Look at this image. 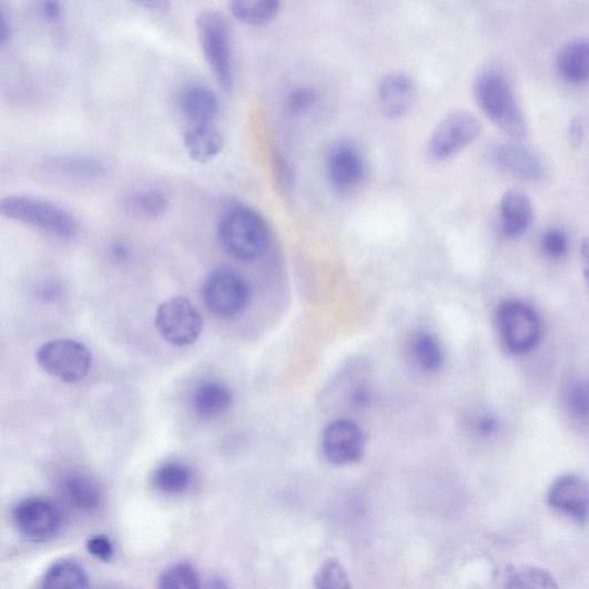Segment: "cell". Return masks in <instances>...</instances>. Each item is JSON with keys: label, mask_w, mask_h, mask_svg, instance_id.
Returning <instances> with one entry per match:
<instances>
[{"label": "cell", "mask_w": 589, "mask_h": 589, "mask_svg": "<svg viewBox=\"0 0 589 589\" xmlns=\"http://www.w3.org/2000/svg\"><path fill=\"white\" fill-rule=\"evenodd\" d=\"M170 206L167 195L159 189H140L122 199V207L132 219L142 222L156 221Z\"/></svg>", "instance_id": "obj_21"}, {"label": "cell", "mask_w": 589, "mask_h": 589, "mask_svg": "<svg viewBox=\"0 0 589 589\" xmlns=\"http://www.w3.org/2000/svg\"><path fill=\"white\" fill-rule=\"evenodd\" d=\"M199 41L206 63L216 82L226 92L234 88V64L231 30L219 12L206 10L196 19Z\"/></svg>", "instance_id": "obj_4"}, {"label": "cell", "mask_w": 589, "mask_h": 589, "mask_svg": "<svg viewBox=\"0 0 589 589\" xmlns=\"http://www.w3.org/2000/svg\"><path fill=\"white\" fill-rule=\"evenodd\" d=\"M159 587L164 589H196L201 587V579L192 563L180 562L171 566L162 573Z\"/></svg>", "instance_id": "obj_29"}, {"label": "cell", "mask_w": 589, "mask_h": 589, "mask_svg": "<svg viewBox=\"0 0 589 589\" xmlns=\"http://www.w3.org/2000/svg\"><path fill=\"white\" fill-rule=\"evenodd\" d=\"M232 403L231 389L221 382L204 383L196 389L193 397V408L204 419L222 416L232 407Z\"/></svg>", "instance_id": "obj_23"}, {"label": "cell", "mask_w": 589, "mask_h": 589, "mask_svg": "<svg viewBox=\"0 0 589 589\" xmlns=\"http://www.w3.org/2000/svg\"><path fill=\"white\" fill-rule=\"evenodd\" d=\"M568 413L577 420L589 422V379H576L565 390Z\"/></svg>", "instance_id": "obj_30"}, {"label": "cell", "mask_w": 589, "mask_h": 589, "mask_svg": "<svg viewBox=\"0 0 589 589\" xmlns=\"http://www.w3.org/2000/svg\"><path fill=\"white\" fill-rule=\"evenodd\" d=\"M481 133L478 118L467 111L448 114L434 130L429 140L433 159L445 161L475 142Z\"/></svg>", "instance_id": "obj_10"}, {"label": "cell", "mask_w": 589, "mask_h": 589, "mask_svg": "<svg viewBox=\"0 0 589 589\" xmlns=\"http://www.w3.org/2000/svg\"><path fill=\"white\" fill-rule=\"evenodd\" d=\"M315 583L318 588L337 589L351 587L346 570L336 561H328L321 568L315 578Z\"/></svg>", "instance_id": "obj_32"}, {"label": "cell", "mask_w": 589, "mask_h": 589, "mask_svg": "<svg viewBox=\"0 0 589 589\" xmlns=\"http://www.w3.org/2000/svg\"><path fill=\"white\" fill-rule=\"evenodd\" d=\"M183 144L192 161L204 164L220 156L225 146V139L214 123H210L185 126Z\"/></svg>", "instance_id": "obj_19"}, {"label": "cell", "mask_w": 589, "mask_h": 589, "mask_svg": "<svg viewBox=\"0 0 589 589\" xmlns=\"http://www.w3.org/2000/svg\"><path fill=\"white\" fill-rule=\"evenodd\" d=\"M65 502L77 511L94 514L103 506L104 494L94 478L82 473H71L60 486Z\"/></svg>", "instance_id": "obj_15"}, {"label": "cell", "mask_w": 589, "mask_h": 589, "mask_svg": "<svg viewBox=\"0 0 589 589\" xmlns=\"http://www.w3.org/2000/svg\"><path fill=\"white\" fill-rule=\"evenodd\" d=\"M496 428H498V423L490 416L481 417L478 422V429L484 436H490Z\"/></svg>", "instance_id": "obj_40"}, {"label": "cell", "mask_w": 589, "mask_h": 589, "mask_svg": "<svg viewBox=\"0 0 589 589\" xmlns=\"http://www.w3.org/2000/svg\"><path fill=\"white\" fill-rule=\"evenodd\" d=\"M180 110L185 125H210L220 113V100L202 84H191L181 92Z\"/></svg>", "instance_id": "obj_16"}, {"label": "cell", "mask_w": 589, "mask_h": 589, "mask_svg": "<svg viewBox=\"0 0 589 589\" xmlns=\"http://www.w3.org/2000/svg\"><path fill=\"white\" fill-rule=\"evenodd\" d=\"M475 95L479 108L496 128L515 139L526 135L524 113L504 75L483 73L476 82Z\"/></svg>", "instance_id": "obj_3"}, {"label": "cell", "mask_w": 589, "mask_h": 589, "mask_svg": "<svg viewBox=\"0 0 589 589\" xmlns=\"http://www.w3.org/2000/svg\"><path fill=\"white\" fill-rule=\"evenodd\" d=\"M541 247L547 257L561 260L569 252V240L563 232L550 230L542 235Z\"/></svg>", "instance_id": "obj_33"}, {"label": "cell", "mask_w": 589, "mask_h": 589, "mask_svg": "<svg viewBox=\"0 0 589 589\" xmlns=\"http://www.w3.org/2000/svg\"><path fill=\"white\" fill-rule=\"evenodd\" d=\"M365 175V163L360 152L351 144H338L329 153L327 176L339 192L358 187Z\"/></svg>", "instance_id": "obj_13"}, {"label": "cell", "mask_w": 589, "mask_h": 589, "mask_svg": "<svg viewBox=\"0 0 589 589\" xmlns=\"http://www.w3.org/2000/svg\"><path fill=\"white\" fill-rule=\"evenodd\" d=\"M557 70L561 77L575 84L589 81V40L576 39L568 42L558 53Z\"/></svg>", "instance_id": "obj_22"}, {"label": "cell", "mask_w": 589, "mask_h": 589, "mask_svg": "<svg viewBox=\"0 0 589 589\" xmlns=\"http://www.w3.org/2000/svg\"><path fill=\"white\" fill-rule=\"evenodd\" d=\"M135 6L150 11H167L171 0H131Z\"/></svg>", "instance_id": "obj_38"}, {"label": "cell", "mask_w": 589, "mask_h": 589, "mask_svg": "<svg viewBox=\"0 0 589 589\" xmlns=\"http://www.w3.org/2000/svg\"><path fill=\"white\" fill-rule=\"evenodd\" d=\"M496 323L505 348L514 355L529 353L539 344L541 322L535 309L527 304L505 302L498 309Z\"/></svg>", "instance_id": "obj_6"}, {"label": "cell", "mask_w": 589, "mask_h": 589, "mask_svg": "<svg viewBox=\"0 0 589 589\" xmlns=\"http://www.w3.org/2000/svg\"><path fill=\"white\" fill-rule=\"evenodd\" d=\"M505 586L509 588H556L555 579L545 570L517 567L506 571Z\"/></svg>", "instance_id": "obj_28"}, {"label": "cell", "mask_w": 589, "mask_h": 589, "mask_svg": "<svg viewBox=\"0 0 589 589\" xmlns=\"http://www.w3.org/2000/svg\"><path fill=\"white\" fill-rule=\"evenodd\" d=\"M89 578L81 565L72 560L59 561L51 566L42 579L43 588H87Z\"/></svg>", "instance_id": "obj_27"}, {"label": "cell", "mask_w": 589, "mask_h": 589, "mask_svg": "<svg viewBox=\"0 0 589 589\" xmlns=\"http://www.w3.org/2000/svg\"><path fill=\"white\" fill-rule=\"evenodd\" d=\"M39 365L48 375L68 384L83 380L91 366V356L84 345L71 338L52 339L37 354Z\"/></svg>", "instance_id": "obj_8"}, {"label": "cell", "mask_w": 589, "mask_h": 589, "mask_svg": "<svg viewBox=\"0 0 589 589\" xmlns=\"http://www.w3.org/2000/svg\"><path fill=\"white\" fill-rule=\"evenodd\" d=\"M581 262L583 275L589 286V235L585 237L581 244Z\"/></svg>", "instance_id": "obj_41"}, {"label": "cell", "mask_w": 589, "mask_h": 589, "mask_svg": "<svg viewBox=\"0 0 589 589\" xmlns=\"http://www.w3.org/2000/svg\"><path fill=\"white\" fill-rule=\"evenodd\" d=\"M193 481V474L187 464L167 461L153 473L151 483L159 491L177 495L187 490Z\"/></svg>", "instance_id": "obj_25"}, {"label": "cell", "mask_w": 589, "mask_h": 589, "mask_svg": "<svg viewBox=\"0 0 589 589\" xmlns=\"http://www.w3.org/2000/svg\"><path fill=\"white\" fill-rule=\"evenodd\" d=\"M583 138V128L582 123L579 119H572L570 121L569 130H568V139L570 144L573 148H579L581 145Z\"/></svg>", "instance_id": "obj_37"}, {"label": "cell", "mask_w": 589, "mask_h": 589, "mask_svg": "<svg viewBox=\"0 0 589 589\" xmlns=\"http://www.w3.org/2000/svg\"><path fill=\"white\" fill-rule=\"evenodd\" d=\"M111 255L118 262H123L129 258V250L122 242L113 243L111 247Z\"/></svg>", "instance_id": "obj_42"}, {"label": "cell", "mask_w": 589, "mask_h": 589, "mask_svg": "<svg viewBox=\"0 0 589 589\" xmlns=\"http://www.w3.org/2000/svg\"><path fill=\"white\" fill-rule=\"evenodd\" d=\"M234 17L253 27H261L273 21L281 12L282 0H230Z\"/></svg>", "instance_id": "obj_24"}, {"label": "cell", "mask_w": 589, "mask_h": 589, "mask_svg": "<svg viewBox=\"0 0 589 589\" xmlns=\"http://www.w3.org/2000/svg\"><path fill=\"white\" fill-rule=\"evenodd\" d=\"M12 520L22 537L30 541L45 542L60 532L63 514L53 501L34 496L14 507Z\"/></svg>", "instance_id": "obj_9"}, {"label": "cell", "mask_w": 589, "mask_h": 589, "mask_svg": "<svg viewBox=\"0 0 589 589\" xmlns=\"http://www.w3.org/2000/svg\"><path fill=\"white\" fill-rule=\"evenodd\" d=\"M378 100L384 114L399 119L408 114L417 100L415 80L406 73H389L378 85Z\"/></svg>", "instance_id": "obj_14"}, {"label": "cell", "mask_w": 589, "mask_h": 589, "mask_svg": "<svg viewBox=\"0 0 589 589\" xmlns=\"http://www.w3.org/2000/svg\"><path fill=\"white\" fill-rule=\"evenodd\" d=\"M201 297L211 315L230 319L241 315L250 305L252 291L241 274L220 267L205 277Z\"/></svg>", "instance_id": "obj_5"}, {"label": "cell", "mask_w": 589, "mask_h": 589, "mask_svg": "<svg viewBox=\"0 0 589 589\" xmlns=\"http://www.w3.org/2000/svg\"><path fill=\"white\" fill-rule=\"evenodd\" d=\"M87 549L91 556L98 558V560L109 563L113 560L115 549L112 541L105 536L91 537L87 541Z\"/></svg>", "instance_id": "obj_35"}, {"label": "cell", "mask_w": 589, "mask_h": 589, "mask_svg": "<svg viewBox=\"0 0 589 589\" xmlns=\"http://www.w3.org/2000/svg\"><path fill=\"white\" fill-rule=\"evenodd\" d=\"M410 353L417 366L427 374L440 369L445 362V352L439 338L427 332H419L413 337Z\"/></svg>", "instance_id": "obj_26"}, {"label": "cell", "mask_w": 589, "mask_h": 589, "mask_svg": "<svg viewBox=\"0 0 589 589\" xmlns=\"http://www.w3.org/2000/svg\"><path fill=\"white\" fill-rule=\"evenodd\" d=\"M317 101L316 89L307 85L296 87L286 97V111L293 116H301L313 110Z\"/></svg>", "instance_id": "obj_31"}, {"label": "cell", "mask_w": 589, "mask_h": 589, "mask_svg": "<svg viewBox=\"0 0 589 589\" xmlns=\"http://www.w3.org/2000/svg\"><path fill=\"white\" fill-rule=\"evenodd\" d=\"M501 227L509 238L520 236L532 223L534 206L529 196L519 191H508L500 203Z\"/></svg>", "instance_id": "obj_20"}, {"label": "cell", "mask_w": 589, "mask_h": 589, "mask_svg": "<svg viewBox=\"0 0 589 589\" xmlns=\"http://www.w3.org/2000/svg\"><path fill=\"white\" fill-rule=\"evenodd\" d=\"M273 169L278 185H281L286 192L292 191L294 187L295 175L292 165L283 154H274Z\"/></svg>", "instance_id": "obj_34"}, {"label": "cell", "mask_w": 589, "mask_h": 589, "mask_svg": "<svg viewBox=\"0 0 589 589\" xmlns=\"http://www.w3.org/2000/svg\"><path fill=\"white\" fill-rule=\"evenodd\" d=\"M219 241L229 256L251 263L267 251L270 229L258 211L237 204L223 214L219 224Z\"/></svg>", "instance_id": "obj_1"}, {"label": "cell", "mask_w": 589, "mask_h": 589, "mask_svg": "<svg viewBox=\"0 0 589 589\" xmlns=\"http://www.w3.org/2000/svg\"><path fill=\"white\" fill-rule=\"evenodd\" d=\"M548 502L556 511L585 521L589 516V484L577 475L562 476L552 483Z\"/></svg>", "instance_id": "obj_12"}, {"label": "cell", "mask_w": 589, "mask_h": 589, "mask_svg": "<svg viewBox=\"0 0 589 589\" xmlns=\"http://www.w3.org/2000/svg\"><path fill=\"white\" fill-rule=\"evenodd\" d=\"M49 175L67 183H89L99 181L106 174L100 160L87 156L54 158L45 165Z\"/></svg>", "instance_id": "obj_18"}, {"label": "cell", "mask_w": 589, "mask_h": 589, "mask_svg": "<svg viewBox=\"0 0 589 589\" xmlns=\"http://www.w3.org/2000/svg\"><path fill=\"white\" fill-rule=\"evenodd\" d=\"M40 13L45 21L55 23L63 18L64 8L60 0H41Z\"/></svg>", "instance_id": "obj_36"}, {"label": "cell", "mask_w": 589, "mask_h": 589, "mask_svg": "<svg viewBox=\"0 0 589 589\" xmlns=\"http://www.w3.org/2000/svg\"><path fill=\"white\" fill-rule=\"evenodd\" d=\"M2 26H0V44L6 47L12 37V21L10 14L7 13V9L2 6Z\"/></svg>", "instance_id": "obj_39"}, {"label": "cell", "mask_w": 589, "mask_h": 589, "mask_svg": "<svg viewBox=\"0 0 589 589\" xmlns=\"http://www.w3.org/2000/svg\"><path fill=\"white\" fill-rule=\"evenodd\" d=\"M0 213L12 222L58 240H72L80 230L74 216L65 209L34 196H8L0 202Z\"/></svg>", "instance_id": "obj_2"}, {"label": "cell", "mask_w": 589, "mask_h": 589, "mask_svg": "<svg viewBox=\"0 0 589 589\" xmlns=\"http://www.w3.org/2000/svg\"><path fill=\"white\" fill-rule=\"evenodd\" d=\"M364 445V434L352 420H335L324 431V453L327 459L336 465H351L360 460Z\"/></svg>", "instance_id": "obj_11"}, {"label": "cell", "mask_w": 589, "mask_h": 589, "mask_svg": "<svg viewBox=\"0 0 589 589\" xmlns=\"http://www.w3.org/2000/svg\"><path fill=\"white\" fill-rule=\"evenodd\" d=\"M494 161L505 172L525 181H541L545 167L532 151L517 144L500 145L494 152Z\"/></svg>", "instance_id": "obj_17"}, {"label": "cell", "mask_w": 589, "mask_h": 589, "mask_svg": "<svg viewBox=\"0 0 589 589\" xmlns=\"http://www.w3.org/2000/svg\"><path fill=\"white\" fill-rule=\"evenodd\" d=\"M203 325L197 307L184 296L163 302L154 317V326L160 335L175 347L194 345L202 334Z\"/></svg>", "instance_id": "obj_7"}]
</instances>
